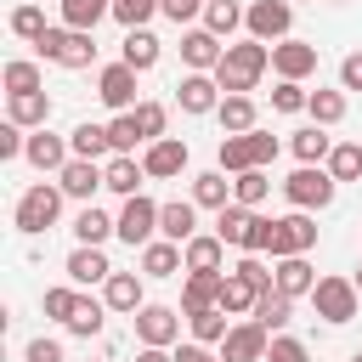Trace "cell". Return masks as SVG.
I'll return each mask as SVG.
<instances>
[{
  "mask_svg": "<svg viewBox=\"0 0 362 362\" xmlns=\"http://www.w3.org/2000/svg\"><path fill=\"white\" fill-rule=\"evenodd\" d=\"M266 68H272V45H266V40H238V45H226V57L215 62V79H221L226 96H249Z\"/></svg>",
  "mask_w": 362,
  "mask_h": 362,
  "instance_id": "1",
  "label": "cell"
},
{
  "mask_svg": "<svg viewBox=\"0 0 362 362\" xmlns=\"http://www.w3.org/2000/svg\"><path fill=\"white\" fill-rule=\"evenodd\" d=\"M34 51H40V62H57V68H90L96 62V40L85 28H68V23L45 28L34 40Z\"/></svg>",
  "mask_w": 362,
  "mask_h": 362,
  "instance_id": "2",
  "label": "cell"
},
{
  "mask_svg": "<svg viewBox=\"0 0 362 362\" xmlns=\"http://www.w3.org/2000/svg\"><path fill=\"white\" fill-rule=\"evenodd\" d=\"M62 187H51V181H40V187H28L23 198H17V232H28V238H40V232H51L57 226V215H62Z\"/></svg>",
  "mask_w": 362,
  "mask_h": 362,
  "instance_id": "3",
  "label": "cell"
},
{
  "mask_svg": "<svg viewBox=\"0 0 362 362\" xmlns=\"http://www.w3.org/2000/svg\"><path fill=\"white\" fill-rule=\"evenodd\" d=\"M334 192H339V181L328 175V164H300V170L283 181V198H288L294 209H328Z\"/></svg>",
  "mask_w": 362,
  "mask_h": 362,
  "instance_id": "4",
  "label": "cell"
},
{
  "mask_svg": "<svg viewBox=\"0 0 362 362\" xmlns=\"http://www.w3.org/2000/svg\"><path fill=\"white\" fill-rule=\"evenodd\" d=\"M311 305H317V317H322V322L345 328V322L356 317V305H362V288H356V277H317Z\"/></svg>",
  "mask_w": 362,
  "mask_h": 362,
  "instance_id": "5",
  "label": "cell"
},
{
  "mask_svg": "<svg viewBox=\"0 0 362 362\" xmlns=\"http://www.w3.org/2000/svg\"><path fill=\"white\" fill-rule=\"evenodd\" d=\"M311 249H317V221H311V209L277 215V226H272V260H283V255H311Z\"/></svg>",
  "mask_w": 362,
  "mask_h": 362,
  "instance_id": "6",
  "label": "cell"
},
{
  "mask_svg": "<svg viewBox=\"0 0 362 362\" xmlns=\"http://www.w3.org/2000/svg\"><path fill=\"white\" fill-rule=\"evenodd\" d=\"M243 28H249V40H266V45L288 40V28H294V0H255V6L243 11Z\"/></svg>",
  "mask_w": 362,
  "mask_h": 362,
  "instance_id": "7",
  "label": "cell"
},
{
  "mask_svg": "<svg viewBox=\"0 0 362 362\" xmlns=\"http://www.w3.org/2000/svg\"><path fill=\"white\" fill-rule=\"evenodd\" d=\"M113 221H119V238H124L130 249H141V243H153V238H158V204H153V198H141V192H136V198H124V209H119Z\"/></svg>",
  "mask_w": 362,
  "mask_h": 362,
  "instance_id": "8",
  "label": "cell"
},
{
  "mask_svg": "<svg viewBox=\"0 0 362 362\" xmlns=\"http://www.w3.org/2000/svg\"><path fill=\"white\" fill-rule=\"evenodd\" d=\"M141 164H147V181H175L187 170V141L181 136H158L141 147Z\"/></svg>",
  "mask_w": 362,
  "mask_h": 362,
  "instance_id": "9",
  "label": "cell"
},
{
  "mask_svg": "<svg viewBox=\"0 0 362 362\" xmlns=\"http://www.w3.org/2000/svg\"><path fill=\"white\" fill-rule=\"evenodd\" d=\"M57 187L68 192V198H79V204H90L102 187H107V170L96 164V158H68L62 170H57Z\"/></svg>",
  "mask_w": 362,
  "mask_h": 362,
  "instance_id": "10",
  "label": "cell"
},
{
  "mask_svg": "<svg viewBox=\"0 0 362 362\" xmlns=\"http://www.w3.org/2000/svg\"><path fill=\"white\" fill-rule=\"evenodd\" d=\"M181 317L187 311H175V305H141L136 311V339L141 345H175L181 339Z\"/></svg>",
  "mask_w": 362,
  "mask_h": 362,
  "instance_id": "11",
  "label": "cell"
},
{
  "mask_svg": "<svg viewBox=\"0 0 362 362\" xmlns=\"http://www.w3.org/2000/svg\"><path fill=\"white\" fill-rule=\"evenodd\" d=\"M266 345H272V334L249 317V322H232V328H226L221 356H226V362H266Z\"/></svg>",
  "mask_w": 362,
  "mask_h": 362,
  "instance_id": "12",
  "label": "cell"
},
{
  "mask_svg": "<svg viewBox=\"0 0 362 362\" xmlns=\"http://www.w3.org/2000/svg\"><path fill=\"white\" fill-rule=\"evenodd\" d=\"M96 96H102L113 113H130V107H136V68H130V62H107V68L96 74Z\"/></svg>",
  "mask_w": 362,
  "mask_h": 362,
  "instance_id": "13",
  "label": "cell"
},
{
  "mask_svg": "<svg viewBox=\"0 0 362 362\" xmlns=\"http://www.w3.org/2000/svg\"><path fill=\"white\" fill-rule=\"evenodd\" d=\"M221 57H226L221 34H209V28H187V34H181V62H187V74H215Z\"/></svg>",
  "mask_w": 362,
  "mask_h": 362,
  "instance_id": "14",
  "label": "cell"
},
{
  "mask_svg": "<svg viewBox=\"0 0 362 362\" xmlns=\"http://www.w3.org/2000/svg\"><path fill=\"white\" fill-rule=\"evenodd\" d=\"M272 68H277V79H311L317 74V45L311 40H277Z\"/></svg>",
  "mask_w": 362,
  "mask_h": 362,
  "instance_id": "15",
  "label": "cell"
},
{
  "mask_svg": "<svg viewBox=\"0 0 362 362\" xmlns=\"http://www.w3.org/2000/svg\"><path fill=\"white\" fill-rule=\"evenodd\" d=\"M221 79L215 74H181V85H175V102H181V113H215L221 107Z\"/></svg>",
  "mask_w": 362,
  "mask_h": 362,
  "instance_id": "16",
  "label": "cell"
},
{
  "mask_svg": "<svg viewBox=\"0 0 362 362\" xmlns=\"http://www.w3.org/2000/svg\"><path fill=\"white\" fill-rule=\"evenodd\" d=\"M23 158H28L34 170H51V175H57V170L74 158V141H68V136H51V130H34L28 147H23Z\"/></svg>",
  "mask_w": 362,
  "mask_h": 362,
  "instance_id": "17",
  "label": "cell"
},
{
  "mask_svg": "<svg viewBox=\"0 0 362 362\" xmlns=\"http://www.w3.org/2000/svg\"><path fill=\"white\" fill-rule=\"evenodd\" d=\"M158 238H170V243H187V238H198V204H192V198L158 204Z\"/></svg>",
  "mask_w": 362,
  "mask_h": 362,
  "instance_id": "18",
  "label": "cell"
},
{
  "mask_svg": "<svg viewBox=\"0 0 362 362\" xmlns=\"http://www.w3.org/2000/svg\"><path fill=\"white\" fill-rule=\"evenodd\" d=\"M187 272V255H181V243H170V238H153V243H141V277H181Z\"/></svg>",
  "mask_w": 362,
  "mask_h": 362,
  "instance_id": "19",
  "label": "cell"
},
{
  "mask_svg": "<svg viewBox=\"0 0 362 362\" xmlns=\"http://www.w3.org/2000/svg\"><path fill=\"white\" fill-rule=\"evenodd\" d=\"M102 300H107V311H119V317H136L147 300H141V272H113L107 283H102Z\"/></svg>",
  "mask_w": 362,
  "mask_h": 362,
  "instance_id": "20",
  "label": "cell"
},
{
  "mask_svg": "<svg viewBox=\"0 0 362 362\" xmlns=\"http://www.w3.org/2000/svg\"><path fill=\"white\" fill-rule=\"evenodd\" d=\"M102 170H107V192H119V198H136L141 181H147V164H141L136 153H113Z\"/></svg>",
  "mask_w": 362,
  "mask_h": 362,
  "instance_id": "21",
  "label": "cell"
},
{
  "mask_svg": "<svg viewBox=\"0 0 362 362\" xmlns=\"http://www.w3.org/2000/svg\"><path fill=\"white\" fill-rule=\"evenodd\" d=\"M113 277V266H107V255H102V243H79L74 255H68V283H107Z\"/></svg>",
  "mask_w": 362,
  "mask_h": 362,
  "instance_id": "22",
  "label": "cell"
},
{
  "mask_svg": "<svg viewBox=\"0 0 362 362\" xmlns=\"http://www.w3.org/2000/svg\"><path fill=\"white\" fill-rule=\"evenodd\" d=\"M164 57V45H158V34L153 28H124V45H119V62H130L136 74H147L153 62Z\"/></svg>",
  "mask_w": 362,
  "mask_h": 362,
  "instance_id": "23",
  "label": "cell"
},
{
  "mask_svg": "<svg viewBox=\"0 0 362 362\" xmlns=\"http://www.w3.org/2000/svg\"><path fill=\"white\" fill-rule=\"evenodd\" d=\"M6 119H17L23 130H45L51 96H45V90H17V96H6Z\"/></svg>",
  "mask_w": 362,
  "mask_h": 362,
  "instance_id": "24",
  "label": "cell"
},
{
  "mask_svg": "<svg viewBox=\"0 0 362 362\" xmlns=\"http://www.w3.org/2000/svg\"><path fill=\"white\" fill-rule=\"evenodd\" d=\"M272 277H277V288H283V294H294V300L317 288V272H311V260H305V255H283V260H272Z\"/></svg>",
  "mask_w": 362,
  "mask_h": 362,
  "instance_id": "25",
  "label": "cell"
},
{
  "mask_svg": "<svg viewBox=\"0 0 362 362\" xmlns=\"http://www.w3.org/2000/svg\"><path fill=\"white\" fill-rule=\"evenodd\" d=\"M181 255H187V272H221V266H226V243H221L215 232L187 238V243H181Z\"/></svg>",
  "mask_w": 362,
  "mask_h": 362,
  "instance_id": "26",
  "label": "cell"
},
{
  "mask_svg": "<svg viewBox=\"0 0 362 362\" xmlns=\"http://www.w3.org/2000/svg\"><path fill=\"white\" fill-rule=\"evenodd\" d=\"M221 277H226V272H187V283H181V311L221 305Z\"/></svg>",
  "mask_w": 362,
  "mask_h": 362,
  "instance_id": "27",
  "label": "cell"
},
{
  "mask_svg": "<svg viewBox=\"0 0 362 362\" xmlns=\"http://www.w3.org/2000/svg\"><path fill=\"white\" fill-rule=\"evenodd\" d=\"M68 141H74V158H96V164L113 158V136H107V124H90V119H85V124L68 130Z\"/></svg>",
  "mask_w": 362,
  "mask_h": 362,
  "instance_id": "28",
  "label": "cell"
},
{
  "mask_svg": "<svg viewBox=\"0 0 362 362\" xmlns=\"http://www.w3.org/2000/svg\"><path fill=\"white\" fill-rule=\"evenodd\" d=\"M192 204H198V209H226V204H232V181H226L221 164L204 170V175H192Z\"/></svg>",
  "mask_w": 362,
  "mask_h": 362,
  "instance_id": "29",
  "label": "cell"
},
{
  "mask_svg": "<svg viewBox=\"0 0 362 362\" xmlns=\"http://www.w3.org/2000/svg\"><path fill=\"white\" fill-rule=\"evenodd\" d=\"M249 226H255V209H243V204L215 209V238H221L226 249H243V243H249Z\"/></svg>",
  "mask_w": 362,
  "mask_h": 362,
  "instance_id": "30",
  "label": "cell"
},
{
  "mask_svg": "<svg viewBox=\"0 0 362 362\" xmlns=\"http://www.w3.org/2000/svg\"><path fill=\"white\" fill-rule=\"evenodd\" d=\"M255 300H260V288L249 277H238V272L221 277V311L226 317H255Z\"/></svg>",
  "mask_w": 362,
  "mask_h": 362,
  "instance_id": "31",
  "label": "cell"
},
{
  "mask_svg": "<svg viewBox=\"0 0 362 362\" xmlns=\"http://www.w3.org/2000/svg\"><path fill=\"white\" fill-rule=\"evenodd\" d=\"M288 317H294V294H283V288H266V294L255 300V322H260L266 334H283V328H288Z\"/></svg>",
  "mask_w": 362,
  "mask_h": 362,
  "instance_id": "32",
  "label": "cell"
},
{
  "mask_svg": "<svg viewBox=\"0 0 362 362\" xmlns=\"http://www.w3.org/2000/svg\"><path fill=\"white\" fill-rule=\"evenodd\" d=\"M215 119H221V130L226 136H243V130H255V96H221V107H215Z\"/></svg>",
  "mask_w": 362,
  "mask_h": 362,
  "instance_id": "33",
  "label": "cell"
},
{
  "mask_svg": "<svg viewBox=\"0 0 362 362\" xmlns=\"http://www.w3.org/2000/svg\"><path fill=\"white\" fill-rule=\"evenodd\" d=\"M294 158L300 164H328V153H334V136H328V124H311V130H294Z\"/></svg>",
  "mask_w": 362,
  "mask_h": 362,
  "instance_id": "34",
  "label": "cell"
},
{
  "mask_svg": "<svg viewBox=\"0 0 362 362\" xmlns=\"http://www.w3.org/2000/svg\"><path fill=\"white\" fill-rule=\"evenodd\" d=\"M215 164H221L226 175L260 170V164H255V147H249V130H243V136H221V147H215Z\"/></svg>",
  "mask_w": 362,
  "mask_h": 362,
  "instance_id": "35",
  "label": "cell"
},
{
  "mask_svg": "<svg viewBox=\"0 0 362 362\" xmlns=\"http://www.w3.org/2000/svg\"><path fill=\"white\" fill-rule=\"evenodd\" d=\"M74 238H79V243H107V238H119V221L102 215L96 204H85V209L74 215Z\"/></svg>",
  "mask_w": 362,
  "mask_h": 362,
  "instance_id": "36",
  "label": "cell"
},
{
  "mask_svg": "<svg viewBox=\"0 0 362 362\" xmlns=\"http://www.w3.org/2000/svg\"><path fill=\"white\" fill-rule=\"evenodd\" d=\"M243 11H249V6H238V0H209V6H204V28L221 34V40H232V34L243 28Z\"/></svg>",
  "mask_w": 362,
  "mask_h": 362,
  "instance_id": "37",
  "label": "cell"
},
{
  "mask_svg": "<svg viewBox=\"0 0 362 362\" xmlns=\"http://www.w3.org/2000/svg\"><path fill=\"white\" fill-rule=\"evenodd\" d=\"M57 6H62V23H68V28H85V34H90L102 17H113V0H57Z\"/></svg>",
  "mask_w": 362,
  "mask_h": 362,
  "instance_id": "38",
  "label": "cell"
},
{
  "mask_svg": "<svg viewBox=\"0 0 362 362\" xmlns=\"http://www.w3.org/2000/svg\"><path fill=\"white\" fill-rule=\"evenodd\" d=\"M266 192H272V175H266V170H243V175H232V204L260 209V204H266Z\"/></svg>",
  "mask_w": 362,
  "mask_h": 362,
  "instance_id": "39",
  "label": "cell"
},
{
  "mask_svg": "<svg viewBox=\"0 0 362 362\" xmlns=\"http://www.w3.org/2000/svg\"><path fill=\"white\" fill-rule=\"evenodd\" d=\"M102 317H107V300L79 294V305H74V317H68L62 328H68V334H79V339H90V334H102Z\"/></svg>",
  "mask_w": 362,
  "mask_h": 362,
  "instance_id": "40",
  "label": "cell"
},
{
  "mask_svg": "<svg viewBox=\"0 0 362 362\" xmlns=\"http://www.w3.org/2000/svg\"><path fill=\"white\" fill-rule=\"evenodd\" d=\"M187 328H192V339H204V345H221L226 339V311L221 305H204V311H187Z\"/></svg>",
  "mask_w": 362,
  "mask_h": 362,
  "instance_id": "41",
  "label": "cell"
},
{
  "mask_svg": "<svg viewBox=\"0 0 362 362\" xmlns=\"http://www.w3.org/2000/svg\"><path fill=\"white\" fill-rule=\"evenodd\" d=\"M0 85H6V96H17V90H45V79H40V62H28V57H17V62H6V74H0Z\"/></svg>",
  "mask_w": 362,
  "mask_h": 362,
  "instance_id": "42",
  "label": "cell"
},
{
  "mask_svg": "<svg viewBox=\"0 0 362 362\" xmlns=\"http://www.w3.org/2000/svg\"><path fill=\"white\" fill-rule=\"evenodd\" d=\"M305 113H311V124H339L345 119V90H311V102H305Z\"/></svg>",
  "mask_w": 362,
  "mask_h": 362,
  "instance_id": "43",
  "label": "cell"
},
{
  "mask_svg": "<svg viewBox=\"0 0 362 362\" xmlns=\"http://www.w3.org/2000/svg\"><path fill=\"white\" fill-rule=\"evenodd\" d=\"M328 175H334V181H356V175H362V141H334Z\"/></svg>",
  "mask_w": 362,
  "mask_h": 362,
  "instance_id": "44",
  "label": "cell"
},
{
  "mask_svg": "<svg viewBox=\"0 0 362 362\" xmlns=\"http://www.w3.org/2000/svg\"><path fill=\"white\" fill-rule=\"evenodd\" d=\"M305 102H311L305 79H277V90H272V113H305Z\"/></svg>",
  "mask_w": 362,
  "mask_h": 362,
  "instance_id": "45",
  "label": "cell"
},
{
  "mask_svg": "<svg viewBox=\"0 0 362 362\" xmlns=\"http://www.w3.org/2000/svg\"><path fill=\"white\" fill-rule=\"evenodd\" d=\"M107 136H113V153H136V147H147V136H141V124H136V113H113V124H107Z\"/></svg>",
  "mask_w": 362,
  "mask_h": 362,
  "instance_id": "46",
  "label": "cell"
},
{
  "mask_svg": "<svg viewBox=\"0 0 362 362\" xmlns=\"http://www.w3.org/2000/svg\"><path fill=\"white\" fill-rule=\"evenodd\" d=\"M45 28H51V23H45V11H40V6H17V11H11V34H17V40H28V45H34Z\"/></svg>",
  "mask_w": 362,
  "mask_h": 362,
  "instance_id": "47",
  "label": "cell"
},
{
  "mask_svg": "<svg viewBox=\"0 0 362 362\" xmlns=\"http://www.w3.org/2000/svg\"><path fill=\"white\" fill-rule=\"evenodd\" d=\"M113 17H119L124 28H147V23L158 17V0H113Z\"/></svg>",
  "mask_w": 362,
  "mask_h": 362,
  "instance_id": "48",
  "label": "cell"
},
{
  "mask_svg": "<svg viewBox=\"0 0 362 362\" xmlns=\"http://www.w3.org/2000/svg\"><path fill=\"white\" fill-rule=\"evenodd\" d=\"M130 113H136V124H141V136H147V141H158V136H164V119H170V113H164V102H136Z\"/></svg>",
  "mask_w": 362,
  "mask_h": 362,
  "instance_id": "49",
  "label": "cell"
},
{
  "mask_svg": "<svg viewBox=\"0 0 362 362\" xmlns=\"http://www.w3.org/2000/svg\"><path fill=\"white\" fill-rule=\"evenodd\" d=\"M266 362H311V351H305L294 334H272V345H266Z\"/></svg>",
  "mask_w": 362,
  "mask_h": 362,
  "instance_id": "50",
  "label": "cell"
},
{
  "mask_svg": "<svg viewBox=\"0 0 362 362\" xmlns=\"http://www.w3.org/2000/svg\"><path fill=\"white\" fill-rule=\"evenodd\" d=\"M232 272H238V277H249V283H255L260 294H266V288H277V277L266 272V255H243V260H238Z\"/></svg>",
  "mask_w": 362,
  "mask_h": 362,
  "instance_id": "51",
  "label": "cell"
},
{
  "mask_svg": "<svg viewBox=\"0 0 362 362\" xmlns=\"http://www.w3.org/2000/svg\"><path fill=\"white\" fill-rule=\"evenodd\" d=\"M74 305H79V294H74L68 283H57V288H45V317H57V322H68V317H74Z\"/></svg>",
  "mask_w": 362,
  "mask_h": 362,
  "instance_id": "52",
  "label": "cell"
},
{
  "mask_svg": "<svg viewBox=\"0 0 362 362\" xmlns=\"http://www.w3.org/2000/svg\"><path fill=\"white\" fill-rule=\"evenodd\" d=\"M23 147H28V130H23L17 119H6V124H0V158H17Z\"/></svg>",
  "mask_w": 362,
  "mask_h": 362,
  "instance_id": "53",
  "label": "cell"
},
{
  "mask_svg": "<svg viewBox=\"0 0 362 362\" xmlns=\"http://www.w3.org/2000/svg\"><path fill=\"white\" fill-rule=\"evenodd\" d=\"M272 226H277V221L255 215V226H249V243H243V255H272Z\"/></svg>",
  "mask_w": 362,
  "mask_h": 362,
  "instance_id": "54",
  "label": "cell"
},
{
  "mask_svg": "<svg viewBox=\"0 0 362 362\" xmlns=\"http://www.w3.org/2000/svg\"><path fill=\"white\" fill-rule=\"evenodd\" d=\"M249 147H255V164H260V170L277 158V136H272V130H260V124L249 130Z\"/></svg>",
  "mask_w": 362,
  "mask_h": 362,
  "instance_id": "55",
  "label": "cell"
},
{
  "mask_svg": "<svg viewBox=\"0 0 362 362\" xmlns=\"http://www.w3.org/2000/svg\"><path fill=\"white\" fill-rule=\"evenodd\" d=\"M158 11H164L175 28H181V23H192V17L204 11V0H158Z\"/></svg>",
  "mask_w": 362,
  "mask_h": 362,
  "instance_id": "56",
  "label": "cell"
},
{
  "mask_svg": "<svg viewBox=\"0 0 362 362\" xmlns=\"http://www.w3.org/2000/svg\"><path fill=\"white\" fill-rule=\"evenodd\" d=\"M339 90H362V51L339 57Z\"/></svg>",
  "mask_w": 362,
  "mask_h": 362,
  "instance_id": "57",
  "label": "cell"
},
{
  "mask_svg": "<svg viewBox=\"0 0 362 362\" xmlns=\"http://www.w3.org/2000/svg\"><path fill=\"white\" fill-rule=\"evenodd\" d=\"M175 362H226L215 345H204V339H187V345H175Z\"/></svg>",
  "mask_w": 362,
  "mask_h": 362,
  "instance_id": "58",
  "label": "cell"
},
{
  "mask_svg": "<svg viewBox=\"0 0 362 362\" xmlns=\"http://www.w3.org/2000/svg\"><path fill=\"white\" fill-rule=\"evenodd\" d=\"M23 362H62V345H57V339H28Z\"/></svg>",
  "mask_w": 362,
  "mask_h": 362,
  "instance_id": "59",
  "label": "cell"
},
{
  "mask_svg": "<svg viewBox=\"0 0 362 362\" xmlns=\"http://www.w3.org/2000/svg\"><path fill=\"white\" fill-rule=\"evenodd\" d=\"M136 362H175V351H170V345H141Z\"/></svg>",
  "mask_w": 362,
  "mask_h": 362,
  "instance_id": "60",
  "label": "cell"
},
{
  "mask_svg": "<svg viewBox=\"0 0 362 362\" xmlns=\"http://www.w3.org/2000/svg\"><path fill=\"white\" fill-rule=\"evenodd\" d=\"M356 288H362V266H356Z\"/></svg>",
  "mask_w": 362,
  "mask_h": 362,
  "instance_id": "61",
  "label": "cell"
},
{
  "mask_svg": "<svg viewBox=\"0 0 362 362\" xmlns=\"http://www.w3.org/2000/svg\"><path fill=\"white\" fill-rule=\"evenodd\" d=\"M351 362H362V351H356V356H351Z\"/></svg>",
  "mask_w": 362,
  "mask_h": 362,
  "instance_id": "62",
  "label": "cell"
},
{
  "mask_svg": "<svg viewBox=\"0 0 362 362\" xmlns=\"http://www.w3.org/2000/svg\"><path fill=\"white\" fill-rule=\"evenodd\" d=\"M334 6H345V0H334Z\"/></svg>",
  "mask_w": 362,
  "mask_h": 362,
  "instance_id": "63",
  "label": "cell"
},
{
  "mask_svg": "<svg viewBox=\"0 0 362 362\" xmlns=\"http://www.w3.org/2000/svg\"><path fill=\"white\" fill-rule=\"evenodd\" d=\"M204 6H209V0H204Z\"/></svg>",
  "mask_w": 362,
  "mask_h": 362,
  "instance_id": "64",
  "label": "cell"
}]
</instances>
